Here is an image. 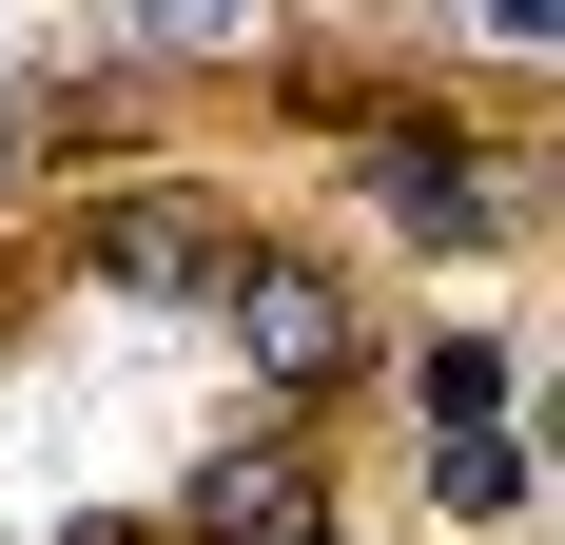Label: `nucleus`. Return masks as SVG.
Segmentation results:
<instances>
[{"label": "nucleus", "instance_id": "nucleus-1", "mask_svg": "<svg viewBox=\"0 0 565 545\" xmlns=\"http://www.w3.org/2000/svg\"><path fill=\"white\" fill-rule=\"evenodd\" d=\"M195 312H215V351H234L254 389H351V351H371V312H351V292L292 254V234H234Z\"/></svg>", "mask_w": 565, "mask_h": 545}, {"label": "nucleus", "instance_id": "nucleus-2", "mask_svg": "<svg viewBox=\"0 0 565 545\" xmlns=\"http://www.w3.org/2000/svg\"><path fill=\"white\" fill-rule=\"evenodd\" d=\"M508 175H526V157H488L468 117H391V137H371V215H391L409 254H488V234H526Z\"/></svg>", "mask_w": 565, "mask_h": 545}, {"label": "nucleus", "instance_id": "nucleus-3", "mask_svg": "<svg viewBox=\"0 0 565 545\" xmlns=\"http://www.w3.org/2000/svg\"><path fill=\"white\" fill-rule=\"evenodd\" d=\"M215 254H234V215L195 195V175H137V195L78 234V272H98V292H157V312H175V292H215Z\"/></svg>", "mask_w": 565, "mask_h": 545}, {"label": "nucleus", "instance_id": "nucleus-4", "mask_svg": "<svg viewBox=\"0 0 565 545\" xmlns=\"http://www.w3.org/2000/svg\"><path fill=\"white\" fill-rule=\"evenodd\" d=\"M175 526H195V545H312V448H234V468H195Z\"/></svg>", "mask_w": 565, "mask_h": 545}, {"label": "nucleus", "instance_id": "nucleus-5", "mask_svg": "<svg viewBox=\"0 0 565 545\" xmlns=\"http://www.w3.org/2000/svg\"><path fill=\"white\" fill-rule=\"evenodd\" d=\"M98 20H117V58H274L292 0H98Z\"/></svg>", "mask_w": 565, "mask_h": 545}, {"label": "nucleus", "instance_id": "nucleus-6", "mask_svg": "<svg viewBox=\"0 0 565 545\" xmlns=\"http://www.w3.org/2000/svg\"><path fill=\"white\" fill-rule=\"evenodd\" d=\"M508 331H429V351H409V409H429V429H508Z\"/></svg>", "mask_w": 565, "mask_h": 545}, {"label": "nucleus", "instance_id": "nucleus-7", "mask_svg": "<svg viewBox=\"0 0 565 545\" xmlns=\"http://www.w3.org/2000/svg\"><path fill=\"white\" fill-rule=\"evenodd\" d=\"M429 506H449V526H508V506H526V448L508 429H429Z\"/></svg>", "mask_w": 565, "mask_h": 545}, {"label": "nucleus", "instance_id": "nucleus-8", "mask_svg": "<svg viewBox=\"0 0 565 545\" xmlns=\"http://www.w3.org/2000/svg\"><path fill=\"white\" fill-rule=\"evenodd\" d=\"M488 40H508V58H546V40H565V0H488Z\"/></svg>", "mask_w": 565, "mask_h": 545}, {"label": "nucleus", "instance_id": "nucleus-9", "mask_svg": "<svg viewBox=\"0 0 565 545\" xmlns=\"http://www.w3.org/2000/svg\"><path fill=\"white\" fill-rule=\"evenodd\" d=\"M20 157H40V137H20V98H0V195H20Z\"/></svg>", "mask_w": 565, "mask_h": 545}]
</instances>
